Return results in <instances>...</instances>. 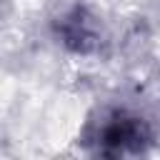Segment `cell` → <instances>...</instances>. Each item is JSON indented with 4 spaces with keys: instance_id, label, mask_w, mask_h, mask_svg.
<instances>
[{
    "instance_id": "cell-1",
    "label": "cell",
    "mask_w": 160,
    "mask_h": 160,
    "mask_svg": "<svg viewBox=\"0 0 160 160\" xmlns=\"http://www.w3.org/2000/svg\"><path fill=\"white\" fill-rule=\"evenodd\" d=\"M158 132L148 112L128 102H102L88 112L78 145L92 158H142L155 148Z\"/></svg>"
},
{
    "instance_id": "cell-2",
    "label": "cell",
    "mask_w": 160,
    "mask_h": 160,
    "mask_svg": "<svg viewBox=\"0 0 160 160\" xmlns=\"http://www.w3.org/2000/svg\"><path fill=\"white\" fill-rule=\"evenodd\" d=\"M52 42L70 58H100L110 48V28L105 18L88 2H68L50 18Z\"/></svg>"
}]
</instances>
